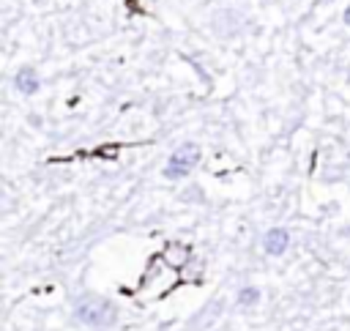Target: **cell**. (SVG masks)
Instances as JSON below:
<instances>
[{"instance_id": "8992f818", "label": "cell", "mask_w": 350, "mask_h": 331, "mask_svg": "<svg viewBox=\"0 0 350 331\" xmlns=\"http://www.w3.org/2000/svg\"><path fill=\"white\" fill-rule=\"evenodd\" d=\"M260 301V290L257 287H243L241 293H238V304L241 306H252V304H257Z\"/></svg>"}, {"instance_id": "277c9868", "label": "cell", "mask_w": 350, "mask_h": 331, "mask_svg": "<svg viewBox=\"0 0 350 331\" xmlns=\"http://www.w3.org/2000/svg\"><path fill=\"white\" fill-rule=\"evenodd\" d=\"M14 85H16V90H19V93H25V96H33V93H38V88H41V79H38L36 68L25 66V68H19V71H16V79H14Z\"/></svg>"}, {"instance_id": "6da1fadb", "label": "cell", "mask_w": 350, "mask_h": 331, "mask_svg": "<svg viewBox=\"0 0 350 331\" xmlns=\"http://www.w3.org/2000/svg\"><path fill=\"white\" fill-rule=\"evenodd\" d=\"M77 320L85 323V326H93V328H109L118 317L115 306L98 295H85L77 301Z\"/></svg>"}, {"instance_id": "7a4b0ae2", "label": "cell", "mask_w": 350, "mask_h": 331, "mask_svg": "<svg viewBox=\"0 0 350 331\" xmlns=\"http://www.w3.org/2000/svg\"><path fill=\"white\" fill-rule=\"evenodd\" d=\"M200 156H202L200 145H194V142H183L180 148H175V150L170 153L167 167H164V175L172 178V181L186 178V175L200 164Z\"/></svg>"}, {"instance_id": "3957f363", "label": "cell", "mask_w": 350, "mask_h": 331, "mask_svg": "<svg viewBox=\"0 0 350 331\" xmlns=\"http://www.w3.org/2000/svg\"><path fill=\"white\" fill-rule=\"evenodd\" d=\"M287 246H290V233H287L284 227H271V230L262 235V249H265V254H271V257L284 254Z\"/></svg>"}, {"instance_id": "5b68a950", "label": "cell", "mask_w": 350, "mask_h": 331, "mask_svg": "<svg viewBox=\"0 0 350 331\" xmlns=\"http://www.w3.org/2000/svg\"><path fill=\"white\" fill-rule=\"evenodd\" d=\"M161 257L167 260L170 268H183L189 263V257H191V246H186V243H167Z\"/></svg>"}, {"instance_id": "52a82bcc", "label": "cell", "mask_w": 350, "mask_h": 331, "mask_svg": "<svg viewBox=\"0 0 350 331\" xmlns=\"http://www.w3.org/2000/svg\"><path fill=\"white\" fill-rule=\"evenodd\" d=\"M345 22H347V25H350V5H347V8H345Z\"/></svg>"}]
</instances>
